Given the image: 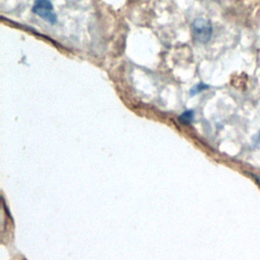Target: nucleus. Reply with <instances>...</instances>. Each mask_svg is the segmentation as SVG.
Here are the masks:
<instances>
[{
	"mask_svg": "<svg viewBox=\"0 0 260 260\" xmlns=\"http://www.w3.org/2000/svg\"><path fill=\"white\" fill-rule=\"evenodd\" d=\"M208 88V85L200 82V83H197L195 86H193L191 89H190V94L191 95H194V94H197L199 92H201L202 90Z\"/></svg>",
	"mask_w": 260,
	"mask_h": 260,
	"instance_id": "nucleus-3",
	"label": "nucleus"
},
{
	"mask_svg": "<svg viewBox=\"0 0 260 260\" xmlns=\"http://www.w3.org/2000/svg\"><path fill=\"white\" fill-rule=\"evenodd\" d=\"M179 119L183 122V123H190L193 119V112L192 111H186L184 113H182L179 117Z\"/></svg>",
	"mask_w": 260,
	"mask_h": 260,
	"instance_id": "nucleus-4",
	"label": "nucleus"
},
{
	"mask_svg": "<svg viewBox=\"0 0 260 260\" xmlns=\"http://www.w3.org/2000/svg\"><path fill=\"white\" fill-rule=\"evenodd\" d=\"M192 34L198 43H207L212 35V25L210 21L203 17L196 18L192 23Z\"/></svg>",
	"mask_w": 260,
	"mask_h": 260,
	"instance_id": "nucleus-1",
	"label": "nucleus"
},
{
	"mask_svg": "<svg viewBox=\"0 0 260 260\" xmlns=\"http://www.w3.org/2000/svg\"><path fill=\"white\" fill-rule=\"evenodd\" d=\"M32 12L51 24L56 22V13L50 0H35Z\"/></svg>",
	"mask_w": 260,
	"mask_h": 260,
	"instance_id": "nucleus-2",
	"label": "nucleus"
}]
</instances>
